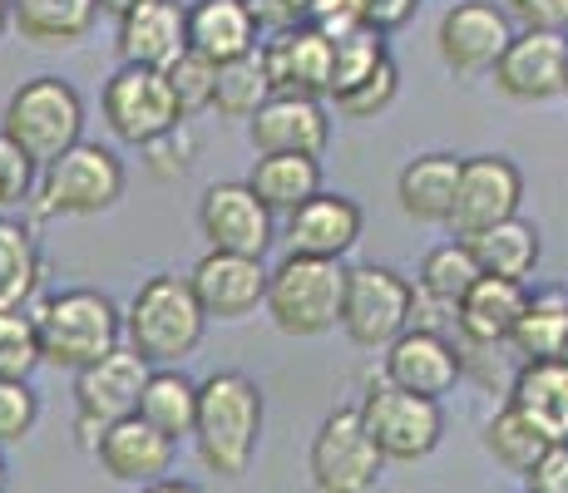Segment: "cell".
I'll return each instance as SVG.
<instances>
[{
  "mask_svg": "<svg viewBox=\"0 0 568 493\" xmlns=\"http://www.w3.org/2000/svg\"><path fill=\"white\" fill-rule=\"evenodd\" d=\"M262 386L243 370H213L199 380V424H193V444L199 459L217 479H243L257 459L262 444Z\"/></svg>",
  "mask_w": 568,
  "mask_h": 493,
  "instance_id": "obj_1",
  "label": "cell"
},
{
  "mask_svg": "<svg viewBox=\"0 0 568 493\" xmlns=\"http://www.w3.org/2000/svg\"><path fill=\"white\" fill-rule=\"evenodd\" d=\"M203 331L207 311L193 281L179 271H154L124 306V346L139 350L149 366H183L203 346Z\"/></svg>",
  "mask_w": 568,
  "mask_h": 493,
  "instance_id": "obj_2",
  "label": "cell"
},
{
  "mask_svg": "<svg viewBox=\"0 0 568 493\" xmlns=\"http://www.w3.org/2000/svg\"><path fill=\"white\" fill-rule=\"evenodd\" d=\"M40 356L54 370H84L124 346V306L109 291L64 287L36 306Z\"/></svg>",
  "mask_w": 568,
  "mask_h": 493,
  "instance_id": "obj_3",
  "label": "cell"
},
{
  "mask_svg": "<svg viewBox=\"0 0 568 493\" xmlns=\"http://www.w3.org/2000/svg\"><path fill=\"white\" fill-rule=\"evenodd\" d=\"M346 271L352 267L332 257H292L287 251L267 277V306L262 311L272 316L282 336H297V341L336 331L346 306Z\"/></svg>",
  "mask_w": 568,
  "mask_h": 493,
  "instance_id": "obj_4",
  "label": "cell"
},
{
  "mask_svg": "<svg viewBox=\"0 0 568 493\" xmlns=\"http://www.w3.org/2000/svg\"><path fill=\"white\" fill-rule=\"evenodd\" d=\"M0 134L45 168L84 138V94L60 74H36V80L16 84V94L6 99Z\"/></svg>",
  "mask_w": 568,
  "mask_h": 493,
  "instance_id": "obj_5",
  "label": "cell"
},
{
  "mask_svg": "<svg viewBox=\"0 0 568 493\" xmlns=\"http://www.w3.org/2000/svg\"><path fill=\"white\" fill-rule=\"evenodd\" d=\"M129 173L109 144H90L80 138L74 148H64L54 163L40 168L36 183V213L40 217H100L124 197Z\"/></svg>",
  "mask_w": 568,
  "mask_h": 493,
  "instance_id": "obj_6",
  "label": "cell"
},
{
  "mask_svg": "<svg viewBox=\"0 0 568 493\" xmlns=\"http://www.w3.org/2000/svg\"><path fill=\"white\" fill-rule=\"evenodd\" d=\"M100 114L109 124V134L129 148H149L154 138L173 134L179 124H189L173 99V84L163 70L149 64H119L100 90Z\"/></svg>",
  "mask_w": 568,
  "mask_h": 493,
  "instance_id": "obj_7",
  "label": "cell"
},
{
  "mask_svg": "<svg viewBox=\"0 0 568 493\" xmlns=\"http://www.w3.org/2000/svg\"><path fill=\"white\" fill-rule=\"evenodd\" d=\"M356 410H362L371 440H376V449L386 454V464H415V459L435 454L440 440H445V410H440V400L390 386L386 376L371 380Z\"/></svg>",
  "mask_w": 568,
  "mask_h": 493,
  "instance_id": "obj_8",
  "label": "cell"
},
{
  "mask_svg": "<svg viewBox=\"0 0 568 493\" xmlns=\"http://www.w3.org/2000/svg\"><path fill=\"white\" fill-rule=\"evenodd\" d=\"M415 321V281L400 277L396 267L362 261L346 271V306L342 331L362 350H386L396 336H406Z\"/></svg>",
  "mask_w": 568,
  "mask_h": 493,
  "instance_id": "obj_9",
  "label": "cell"
},
{
  "mask_svg": "<svg viewBox=\"0 0 568 493\" xmlns=\"http://www.w3.org/2000/svg\"><path fill=\"white\" fill-rule=\"evenodd\" d=\"M149 376H154V366L129 346L109 350L104 360L74 370V434H80L84 449L100 444V434L109 424L139 414V394H144Z\"/></svg>",
  "mask_w": 568,
  "mask_h": 493,
  "instance_id": "obj_10",
  "label": "cell"
},
{
  "mask_svg": "<svg viewBox=\"0 0 568 493\" xmlns=\"http://www.w3.org/2000/svg\"><path fill=\"white\" fill-rule=\"evenodd\" d=\"M381 469H386V454L371 440L356 404L332 410L322 420V430L312 434L307 474L316 493H376Z\"/></svg>",
  "mask_w": 568,
  "mask_h": 493,
  "instance_id": "obj_11",
  "label": "cell"
},
{
  "mask_svg": "<svg viewBox=\"0 0 568 493\" xmlns=\"http://www.w3.org/2000/svg\"><path fill=\"white\" fill-rule=\"evenodd\" d=\"M515 30V16L495 0H455L435 25V50L455 80H479V74H495Z\"/></svg>",
  "mask_w": 568,
  "mask_h": 493,
  "instance_id": "obj_12",
  "label": "cell"
},
{
  "mask_svg": "<svg viewBox=\"0 0 568 493\" xmlns=\"http://www.w3.org/2000/svg\"><path fill=\"white\" fill-rule=\"evenodd\" d=\"M199 233L207 251H237V257H267L277 243V213L243 183H207L199 197Z\"/></svg>",
  "mask_w": 568,
  "mask_h": 493,
  "instance_id": "obj_13",
  "label": "cell"
},
{
  "mask_svg": "<svg viewBox=\"0 0 568 493\" xmlns=\"http://www.w3.org/2000/svg\"><path fill=\"white\" fill-rule=\"evenodd\" d=\"M495 90L515 104H549L568 94V35L564 30H515L495 64Z\"/></svg>",
  "mask_w": 568,
  "mask_h": 493,
  "instance_id": "obj_14",
  "label": "cell"
},
{
  "mask_svg": "<svg viewBox=\"0 0 568 493\" xmlns=\"http://www.w3.org/2000/svg\"><path fill=\"white\" fill-rule=\"evenodd\" d=\"M524 207V173L505 153H475L460 168V193H455V217L450 227L460 237L485 233V227L519 217Z\"/></svg>",
  "mask_w": 568,
  "mask_h": 493,
  "instance_id": "obj_15",
  "label": "cell"
},
{
  "mask_svg": "<svg viewBox=\"0 0 568 493\" xmlns=\"http://www.w3.org/2000/svg\"><path fill=\"white\" fill-rule=\"evenodd\" d=\"M381 376L410 394L440 400V394H450L455 380L465 376V346L455 341V336L435 331V326H410L406 336H396V341L386 346Z\"/></svg>",
  "mask_w": 568,
  "mask_h": 493,
  "instance_id": "obj_16",
  "label": "cell"
},
{
  "mask_svg": "<svg viewBox=\"0 0 568 493\" xmlns=\"http://www.w3.org/2000/svg\"><path fill=\"white\" fill-rule=\"evenodd\" d=\"M272 267L262 257H237V251H203L199 267L189 271L207 321H247L257 306H267Z\"/></svg>",
  "mask_w": 568,
  "mask_h": 493,
  "instance_id": "obj_17",
  "label": "cell"
},
{
  "mask_svg": "<svg viewBox=\"0 0 568 493\" xmlns=\"http://www.w3.org/2000/svg\"><path fill=\"white\" fill-rule=\"evenodd\" d=\"M366 233V213L356 197L346 193H316L307 203L297 207V213H287V227H282V247L292 251V257H332L342 261L346 251L362 243Z\"/></svg>",
  "mask_w": 568,
  "mask_h": 493,
  "instance_id": "obj_18",
  "label": "cell"
},
{
  "mask_svg": "<svg viewBox=\"0 0 568 493\" xmlns=\"http://www.w3.org/2000/svg\"><path fill=\"white\" fill-rule=\"evenodd\" d=\"M253 153H307L322 158L332 144V109L312 94H272L267 104L247 119Z\"/></svg>",
  "mask_w": 568,
  "mask_h": 493,
  "instance_id": "obj_19",
  "label": "cell"
},
{
  "mask_svg": "<svg viewBox=\"0 0 568 493\" xmlns=\"http://www.w3.org/2000/svg\"><path fill=\"white\" fill-rule=\"evenodd\" d=\"M173 449H179V444H173L169 434H159L144 414H129V420L109 424L90 454L100 459V469L114 479V484L149 489V484H159V479H169Z\"/></svg>",
  "mask_w": 568,
  "mask_h": 493,
  "instance_id": "obj_20",
  "label": "cell"
},
{
  "mask_svg": "<svg viewBox=\"0 0 568 493\" xmlns=\"http://www.w3.org/2000/svg\"><path fill=\"white\" fill-rule=\"evenodd\" d=\"M119 64H149L169 70L179 54H189V6L183 0H149L114 20Z\"/></svg>",
  "mask_w": 568,
  "mask_h": 493,
  "instance_id": "obj_21",
  "label": "cell"
},
{
  "mask_svg": "<svg viewBox=\"0 0 568 493\" xmlns=\"http://www.w3.org/2000/svg\"><path fill=\"white\" fill-rule=\"evenodd\" d=\"M262 60H267L272 90L277 94L326 99V90H332V40L312 25L272 30V35L262 40Z\"/></svg>",
  "mask_w": 568,
  "mask_h": 493,
  "instance_id": "obj_22",
  "label": "cell"
},
{
  "mask_svg": "<svg viewBox=\"0 0 568 493\" xmlns=\"http://www.w3.org/2000/svg\"><path fill=\"white\" fill-rule=\"evenodd\" d=\"M524 306H529V281L509 277H479L455 306V341L460 346H509Z\"/></svg>",
  "mask_w": 568,
  "mask_h": 493,
  "instance_id": "obj_23",
  "label": "cell"
},
{
  "mask_svg": "<svg viewBox=\"0 0 568 493\" xmlns=\"http://www.w3.org/2000/svg\"><path fill=\"white\" fill-rule=\"evenodd\" d=\"M460 168H465V158H455V153H415L396 178L400 213L420 227H450L455 193H460Z\"/></svg>",
  "mask_w": 568,
  "mask_h": 493,
  "instance_id": "obj_24",
  "label": "cell"
},
{
  "mask_svg": "<svg viewBox=\"0 0 568 493\" xmlns=\"http://www.w3.org/2000/svg\"><path fill=\"white\" fill-rule=\"evenodd\" d=\"M262 35L267 30L257 25L247 0H193L189 6V50H199L213 64L262 50Z\"/></svg>",
  "mask_w": 568,
  "mask_h": 493,
  "instance_id": "obj_25",
  "label": "cell"
},
{
  "mask_svg": "<svg viewBox=\"0 0 568 493\" xmlns=\"http://www.w3.org/2000/svg\"><path fill=\"white\" fill-rule=\"evenodd\" d=\"M509 404L539 424L554 444H568V356L519 360L509 380Z\"/></svg>",
  "mask_w": 568,
  "mask_h": 493,
  "instance_id": "obj_26",
  "label": "cell"
},
{
  "mask_svg": "<svg viewBox=\"0 0 568 493\" xmlns=\"http://www.w3.org/2000/svg\"><path fill=\"white\" fill-rule=\"evenodd\" d=\"M100 0H10V25L40 50H64L90 40Z\"/></svg>",
  "mask_w": 568,
  "mask_h": 493,
  "instance_id": "obj_27",
  "label": "cell"
},
{
  "mask_svg": "<svg viewBox=\"0 0 568 493\" xmlns=\"http://www.w3.org/2000/svg\"><path fill=\"white\" fill-rule=\"evenodd\" d=\"M465 243L475 251L485 277L529 281L534 271H539V257H544V233L529 223V217H505V223L485 227V233H469Z\"/></svg>",
  "mask_w": 568,
  "mask_h": 493,
  "instance_id": "obj_28",
  "label": "cell"
},
{
  "mask_svg": "<svg viewBox=\"0 0 568 493\" xmlns=\"http://www.w3.org/2000/svg\"><path fill=\"white\" fill-rule=\"evenodd\" d=\"M247 188L277 217H287L307 197L322 193V158H307V153H257L253 173H247Z\"/></svg>",
  "mask_w": 568,
  "mask_h": 493,
  "instance_id": "obj_29",
  "label": "cell"
},
{
  "mask_svg": "<svg viewBox=\"0 0 568 493\" xmlns=\"http://www.w3.org/2000/svg\"><path fill=\"white\" fill-rule=\"evenodd\" d=\"M485 277L475 261V251L460 237V243H440L430 247L420 257V271H415V296H420L425 306H435V311H450V326H455V306H460V296L475 287V281Z\"/></svg>",
  "mask_w": 568,
  "mask_h": 493,
  "instance_id": "obj_30",
  "label": "cell"
},
{
  "mask_svg": "<svg viewBox=\"0 0 568 493\" xmlns=\"http://www.w3.org/2000/svg\"><path fill=\"white\" fill-rule=\"evenodd\" d=\"M509 350L519 360H549V356H568V287H539L529 291Z\"/></svg>",
  "mask_w": 568,
  "mask_h": 493,
  "instance_id": "obj_31",
  "label": "cell"
},
{
  "mask_svg": "<svg viewBox=\"0 0 568 493\" xmlns=\"http://www.w3.org/2000/svg\"><path fill=\"white\" fill-rule=\"evenodd\" d=\"M139 414L179 444L199 424V380L183 376V366H154L144 394H139Z\"/></svg>",
  "mask_w": 568,
  "mask_h": 493,
  "instance_id": "obj_32",
  "label": "cell"
},
{
  "mask_svg": "<svg viewBox=\"0 0 568 493\" xmlns=\"http://www.w3.org/2000/svg\"><path fill=\"white\" fill-rule=\"evenodd\" d=\"M40 277H45V257H40L30 227H20L16 217H0V311L30 306Z\"/></svg>",
  "mask_w": 568,
  "mask_h": 493,
  "instance_id": "obj_33",
  "label": "cell"
},
{
  "mask_svg": "<svg viewBox=\"0 0 568 493\" xmlns=\"http://www.w3.org/2000/svg\"><path fill=\"white\" fill-rule=\"evenodd\" d=\"M549 444H554L549 434H544L534 420H524V414H519L509 400L499 404V410H495V420L485 424V454L495 459L499 469H509V474H519V479L529 474V469L539 464L544 454H549Z\"/></svg>",
  "mask_w": 568,
  "mask_h": 493,
  "instance_id": "obj_34",
  "label": "cell"
},
{
  "mask_svg": "<svg viewBox=\"0 0 568 493\" xmlns=\"http://www.w3.org/2000/svg\"><path fill=\"white\" fill-rule=\"evenodd\" d=\"M277 94L272 90V74H267V60L262 50L243 54V60H227L217 64V84H213V114L217 119H253L267 99Z\"/></svg>",
  "mask_w": 568,
  "mask_h": 493,
  "instance_id": "obj_35",
  "label": "cell"
},
{
  "mask_svg": "<svg viewBox=\"0 0 568 493\" xmlns=\"http://www.w3.org/2000/svg\"><path fill=\"white\" fill-rule=\"evenodd\" d=\"M386 60H390V50H386V35H381V30L362 25V30H352V35L332 40V90H326V99L356 90V84H362L366 74H376Z\"/></svg>",
  "mask_w": 568,
  "mask_h": 493,
  "instance_id": "obj_36",
  "label": "cell"
},
{
  "mask_svg": "<svg viewBox=\"0 0 568 493\" xmlns=\"http://www.w3.org/2000/svg\"><path fill=\"white\" fill-rule=\"evenodd\" d=\"M36 366H45L36 311L30 306H10V311H0V380H30Z\"/></svg>",
  "mask_w": 568,
  "mask_h": 493,
  "instance_id": "obj_37",
  "label": "cell"
},
{
  "mask_svg": "<svg viewBox=\"0 0 568 493\" xmlns=\"http://www.w3.org/2000/svg\"><path fill=\"white\" fill-rule=\"evenodd\" d=\"M396 99H400V70H396V60H386L376 74H366L356 90L336 94L332 109L342 119H381L390 104H396Z\"/></svg>",
  "mask_w": 568,
  "mask_h": 493,
  "instance_id": "obj_38",
  "label": "cell"
},
{
  "mask_svg": "<svg viewBox=\"0 0 568 493\" xmlns=\"http://www.w3.org/2000/svg\"><path fill=\"white\" fill-rule=\"evenodd\" d=\"M169 84H173V99H179V109H183V119H193V114H203V109H213V84H217V64L213 60H203L199 50H189V54H179V60L169 64Z\"/></svg>",
  "mask_w": 568,
  "mask_h": 493,
  "instance_id": "obj_39",
  "label": "cell"
},
{
  "mask_svg": "<svg viewBox=\"0 0 568 493\" xmlns=\"http://www.w3.org/2000/svg\"><path fill=\"white\" fill-rule=\"evenodd\" d=\"M40 424V394L30 380H0V444L30 440Z\"/></svg>",
  "mask_w": 568,
  "mask_h": 493,
  "instance_id": "obj_40",
  "label": "cell"
},
{
  "mask_svg": "<svg viewBox=\"0 0 568 493\" xmlns=\"http://www.w3.org/2000/svg\"><path fill=\"white\" fill-rule=\"evenodd\" d=\"M36 183H40V163L0 134V207H16L26 197H36Z\"/></svg>",
  "mask_w": 568,
  "mask_h": 493,
  "instance_id": "obj_41",
  "label": "cell"
},
{
  "mask_svg": "<svg viewBox=\"0 0 568 493\" xmlns=\"http://www.w3.org/2000/svg\"><path fill=\"white\" fill-rule=\"evenodd\" d=\"M144 153H149L144 163H149V173H154V178H183V173L193 168V158H199V134H193L189 124H179L173 134L154 138Z\"/></svg>",
  "mask_w": 568,
  "mask_h": 493,
  "instance_id": "obj_42",
  "label": "cell"
},
{
  "mask_svg": "<svg viewBox=\"0 0 568 493\" xmlns=\"http://www.w3.org/2000/svg\"><path fill=\"white\" fill-rule=\"evenodd\" d=\"M519 30H564L568 35V0H505Z\"/></svg>",
  "mask_w": 568,
  "mask_h": 493,
  "instance_id": "obj_43",
  "label": "cell"
},
{
  "mask_svg": "<svg viewBox=\"0 0 568 493\" xmlns=\"http://www.w3.org/2000/svg\"><path fill=\"white\" fill-rule=\"evenodd\" d=\"M352 6H356V16H362L366 30L390 35V30H400L415 10H420V0H352Z\"/></svg>",
  "mask_w": 568,
  "mask_h": 493,
  "instance_id": "obj_44",
  "label": "cell"
},
{
  "mask_svg": "<svg viewBox=\"0 0 568 493\" xmlns=\"http://www.w3.org/2000/svg\"><path fill=\"white\" fill-rule=\"evenodd\" d=\"M524 493H568V444H549V454L524 474Z\"/></svg>",
  "mask_w": 568,
  "mask_h": 493,
  "instance_id": "obj_45",
  "label": "cell"
},
{
  "mask_svg": "<svg viewBox=\"0 0 568 493\" xmlns=\"http://www.w3.org/2000/svg\"><path fill=\"white\" fill-rule=\"evenodd\" d=\"M247 10H253L257 25L272 35V30L302 25V10H307V6H302V0H247Z\"/></svg>",
  "mask_w": 568,
  "mask_h": 493,
  "instance_id": "obj_46",
  "label": "cell"
},
{
  "mask_svg": "<svg viewBox=\"0 0 568 493\" xmlns=\"http://www.w3.org/2000/svg\"><path fill=\"white\" fill-rule=\"evenodd\" d=\"M139 493H199V484H189V479H159V484H149Z\"/></svg>",
  "mask_w": 568,
  "mask_h": 493,
  "instance_id": "obj_47",
  "label": "cell"
},
{
  "mask_svg": "<svg viewBox=\"0 0 568 493\" xmlns=\"http://www.w3.org/2000/svg\"><path fill=\"white\" fill-rule=\"evenodd\" d=\"M139 6H149V0H100V10H104V16H129V10H139Z\"/></svg>",
  "mask_w": 568,
  "mask_h": 493,
  "instance_id": "obj_48",
  "label": "cell"
},
{
  "mask_svg": "<svg viewBox=\"0 0 568 493\" xmlns=\"http://www.w3.org/2000/svg\"><path fill=\"white\" fill-rule=\"evenodd\" d=\"M10 30V0H0V35Z\"/></svg>",
  "mask_w": 568,
  "mask_h": 493,
  "instance_id": "obj_49",
  "label": "cell"
},
{
  "mask_svg": "<svg viewBox=\"0 0 568 493\" xmlns=\"http://www.w3.org/2000/svg\"><path fill=\"white\" fill-rule=\"evenodd\" d=\"M0 493H6V459H0Z\"/></svg>",
  "mask_w": 568,
  "mask_h": 493,
  "instance_id": "obj_50",
  "label": "cell"
}]
</instances>
